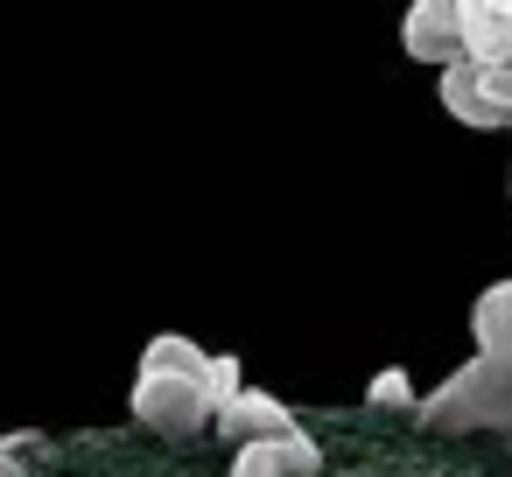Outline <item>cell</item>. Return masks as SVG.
<instances>
[{
	"mask_svg": "<svg viewBox=\"0 0 512 477\" xmlns=\"http://www.w3.org/2000/svg\"><path fill=\"white\" fill-rule=\"evenodd\" d=\"M414 421L435 428V435H512V358L477 351L435 393H421Z\"/></svg>",
	"mask_w": 512,
	"mask_h": 477,
	"instance_id": "1",
	"label": "cell"
},
{
	"mask_svg": "<svg viewBox=\"0 0 512 477\" xmlns=\"http://www.w3.org/2000/svg\"><path fill=\"white\" fill-rule=\"evenodd\" d=\"M134 421L148 435H169V442H197L211 421H218V400H211V379H176V372H141L134 379Z\"/></svg>",
	"mask_w": 512,
	"mask_h": 477,
	"instance_id": "2",
	"label": "cell"
},
{
	"mask_svg": "<svg viewBox=\"0 0 512 477\" xmlns=\"http://www.w3.org/2000/svg\"><path fill=\"white\" fill-rule=\"evenodd\" d=\"M400 50H407L414 64H435V71L463 64V29H456V0H414V8H407V22H400Z\"/></svg>",
	"mask_w": 512,
	"mask_h": 477,
	"instance_id": "3",
	"label": "cell"
},
{
	"mask_svg": "<svg viewBox=\"0 0 512 477\" xmlns=\"http://www.w3.org/2000/svg\"><path fill=\"white\" fill-rule=\"evenodd\" d=\"M456 29H463V64L477 71L512 64V0H456Z\"/></svg>",
	"mask_w": 512,
	"mask_h": 477,
	"instance_id": "4",
	"label": "cell"
},
{
	"mask_svg": "<svg viewBox=\"0 0 512 477\" xmlns=\"http://www.w3.org/2000/svg\"><path fill=\"white\" fill-rule=\"evenodd\" d=\"M232 449H246V442H274V435H295L302 421H295V407L288 400H274V393H260V386H246L232 407H218V421H211Z\"/></svg>",
	"mask_w": 512,
	"mask_h": 477,
	"instance_id": "5",
	"label": "cell"
},
{
	"mask_svg": "<svg viewBox=\"0 0 512 477\" xmlns=\"http://www.w3.org/2000/svg\"><path fill=\"white\" fill-rule=\"evenodd\" d=\"M316 470H323V456H316V442L302 428L274 435V442H246L232 456V477H316Z\"/></svg>",
	"mask_w": 512,
	"mask_h": 477,
	"instance_id": "6",
	"label": "cell"
},
{
	"mask_svg": "<svg viewBox=\"0 0 512 477\" xmlns=\"http://www.w3.org/2000/svg\"><path fill=\"white\" fill-rule=\"evenodd\" d=\"M435 99H442L449 120H463V127H477V134H498V127H505V120L491 113V99H484V71H477V64H449V71L435 78Z\"/></svg>",
	"mask_w": 512,
	"mask_h": 477,
	"instance_id": "7",
	"label": "cell"
},
{
	"mask_svg": "<svg viewBox=\"0 0 512 477\" xmlns=\"http://www.w3.org/2000/svg\"><path fill=\"white\" fill-rule=\"evenodd\" d=\"M470 337L484 358H512V281H491L470 302Z\"/></svg>",
	"mask_w": 512,
	"mask_h": 477,
	"instance_id": "8",
	"label": "cell"
},
{
	"mask_svg": "<svg viewBox=\"0 0 512 477\" xmlns=\"http://www.w3.org/2000/svg\"><path fill=\"white\" fill-rule=\"evenodd\" d=\"M365 400H372V407H421V393H414V379H407L400 365H386V372H372V386H365Z\"/></svg>",
	"mask_w": 512,
	"mask_h": 477,
	"instance_id": "9",
	"label": "cell"
},
{
	"mask_svg": "<svg viewBox=\"0 0 512 477\" xmlns=\"http://www.w3.org/2000/svg\"><path fill=\"white\" fill-rule=\"evenodd\" d=\"M239 393H246V372H239V358H232V351H218V358H211V400H218V407H232Z\"/></svg>",
	"mask_w": 512,
	"mask_h": 477,
	"instance_id": "10",
	"label": "cell"
}]
</instances>
